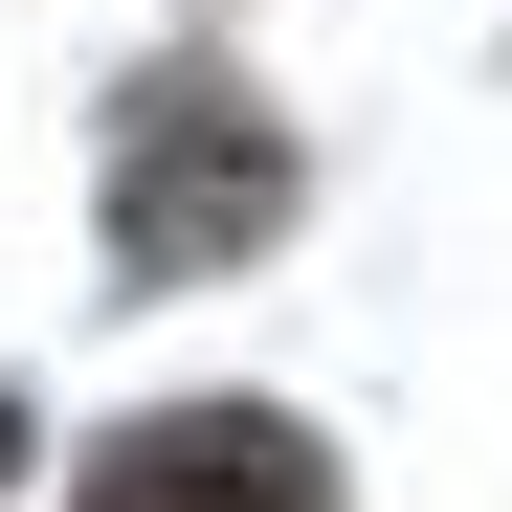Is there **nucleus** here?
Wrapping results in <instances>:
<instances>
[{"label":"nucleus","instance_id":"f257e3e1","mask_svg":"<svg viewBox=\"0 0 512 512\" xmlns=\"http://www.w3.org/2000/svg\"><path fill=\"white\" fill-rule=\"evenodd\" d=\"M90 512H312V446L290 423H134L90 468Z\"/></svg>","mask_w":512,"mask_h":512},{"label":"nucleus","instance_id":"f03ea898","mask_svg":"<svg viewBox=\"0 0 512 512\" xmlns=\"http://www.w3.org/2000/svg\"><path fill=\"white\" fill-rule=\"evenodd\" d=\"M0 468H23V423H0Z\"/></svg>","mask_w":512,"mask_h":512}]
</instances>
